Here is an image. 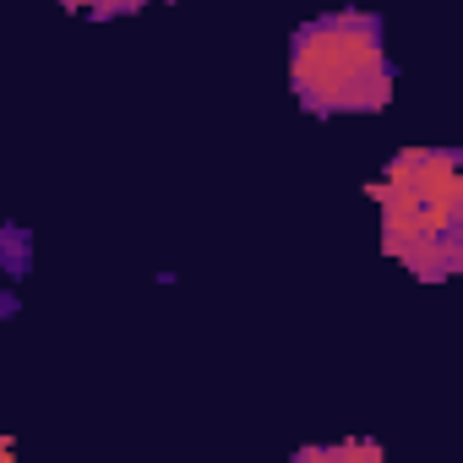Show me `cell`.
Listing matches in <instances>:
<instances>
[{
	"instance_id": "1",
	"label": "cell",
	"mask_w": 463,
	"mask_h": 463,
	"mask_svg": "<svg viewBox=\"0 0 463 463\" xmlns=\"http://www.w3.org/2000/svg\"><path fill=\"white\" fill-rule=\"evenodd\" d=\"M382 251L414 279L441 284L463 268V169L452 147H403L371 185Z\"/></svg>"
},
{
	"instance_id": "2",
	"label": "cell",
	"mask_w": 463,
	"mask_h": 463,
	"mask_svg": "<svg viewBox=\"0 0 463 463\" xmlns=\"http://www.w3.org/2000/svg\"><path fill=\"white\" fill-rule=\"evenodd\" d=\"M289 88L311 115H365L392 99V61L382 17L327 12L289 44Z\"/></svg>"
},
{
	"instance_id": "3",
	"label": "cell",
	"mask_w": 463,
	"mask_h": 463,
	"mask_svg": "<svg viewBox=\"0 0 463 463\" xmlns=\"http://www.w3.org/2000/svg\"><path fill=\"white\" fill-rule=\"evenodd\" d=\"M61 6L88 12V17H131V12H142V6H147V0H61Z\"/></svg>"
},
{
	"instance_id": "4",
	"label": "cell",
	"mask_w": 463,
	"mask_h": 463,
	"mask_svg": "<svg viewBox=\"0 0 463 463\" xmlns=\"http://www.w3.org/2000/svg\"><path fill=\"white\" fill-rule=\"evenodd\" d=\"M300 458H365V463H376L382 447H371V441H349V447H306Z\"/></svg>"
}]
</instances>
